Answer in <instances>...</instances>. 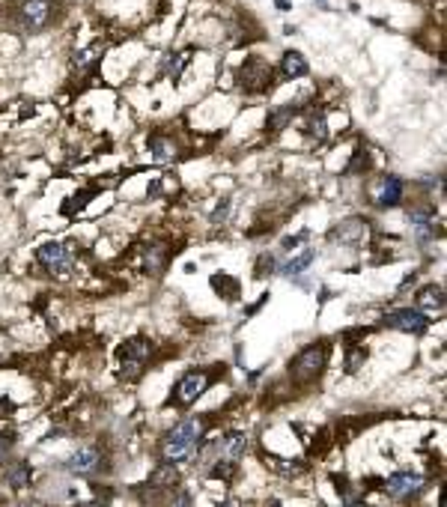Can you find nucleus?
<instances>
[{"label": "nucleus", "instance_id": "nucleus-1", "mask_svg": "<svg viewBox=\"0 0 447 507\" xmlns=\"http://www.w3.org/2000/svg\"><path fill=\"white\" fill-rule=\"evenodd\" d=\"M203 433H206V418L191 415V418L179 421V424L164 436L161 454H164L167 463H179V459H185V457L194 454L197 445L203 442Z\"/></svg>", "mask_w": 447, "mask_h": 507}, {"label": "nucleus", "instance_id": "nucleus-2", "mask_svg": "<svg viewBox=\"0 0 447 507\" xmlns=\"http://www.w3.org/2000/svg\"><path fill=\"white\" fill-rule=\"evenodd\" d=\"M325 361H328V346L313 343V346L301 350L296 358L289 361V376L296 382H310V379H316L319 373L325 370Z\"/></svg>", "mask_w": 447, "mask_h": 507}, {"label": "nucleus", "instance_id": "nucleus-3", "mask_svg": "<svg viewBox=\"0 0 447 507\" xmlns=\"http://www.w3.org/2000/svg\"><path fill=\"white\" fill-rule=\"evenodd\" d=\"M149 352H152V343L146 341V337H135V341H129L120 350V367H122V376H126L129 382L137 379L140 373L146 370Z\"/></svg>", "mask_w": 447, "mask_h": 507}, {"label": "nucleus", "instance_id": "nucleus-4", "mask_svg": "<svg viewBox=\"0 0 447 507\" xmlns=\"http://www.w3.org/2000/svg\"><path fill=\"white\" fill-rule=\"evenodd\" d=\"M209 382H212V373H206V370H188L185 376L173 385L170 403H176V406H191V403H197L200 394L209 388Z\"/></svg>", "mask_w": 447, "mask_h": 507}, {"label": "nucleus", "instance_id": "nucleus-5", "mask_svg": "<svg viewBox=\"0 0 447 507\" xmlns=\"http://www.w3.org/2000/svg\"><path fill=\"white\" fill-rule=\"evenodd\" d=\"M272 81H274V69L260 57L245 60V66L239 69V87L245 93H265L272 90Z\"/></svg>", "mask_w": 447, "mask_h": 507}, {"label": "nucleus", "instance_id": "nucleus-6", "mask_svg": "<svg viewBox=\"0 0 447 507\" xmlns=\"http://www.w3.org/2000/svg\"><path fill=\"white\" fill-rule=\"evenodd\" d=\"M54 12H57V3L54 0H27L21 6V24L24 30H45L51 21H54Z\"/></svg>", "mask_w": 447, "mask_h": 507}, {"label": "nucleus", "instance_id": "nucleus-7", "mask_svg": "<svg viewBox=\"0 0 447 507\" xmlns=\"http://www.w3.org/2000/svg\"><path fill=\"white\" fill-rule=\"evenodd\" d=\"M426 490V481L421 475H412V472H397L385 481V492L391 499H415Z\"/></svg>", "mask_w": 447, "mask_h": 507}, {"label": "nucleus", "instance_id": "nucleus-8", "mask_svg": "<svg viewBox=\"0 0 447 507\" xmlns=\"http://www.w3.org/2000/svg\"><path fill=\"white\" fill-rule=\"evenodd\" d=\"M36 260H39L51 275H69V269H72V257L60 242H45V245L36 251Z\"/></svg>", "mask_w": 447, "mask_h": 507}, {"label": "nucleus", "instance_id": "nucleus-9", "mask_svg": "<svg viewBox=\"0 0 447 507\" xmlns=\"http://www.w3.org/2000/svg\"><path fill=\"white\" fill-rule=\"evenodd\" d=\"M385 325H388V328H397V332H406V334H424L426 325H430V319H426L421 311L403 307V311L385 314Z\"/></svg>", "mask_w": 447, "mask_h": 507}, {"label": "nucleus", "instance_id": "nucleus-10", "mask_svg": "<svg viewBox=\"0 0 447 507\" xmlns=\"http://www.w3.org/2000/svg\"><path fill=\"white\" fill-rule=\"evenodd\" d=\"M102 468V454L96 448H81L78 454L69 459V472L72 475H96Z\"/></svg>", "mask_w": 447, "mask_h": 507}, {"label": "nucleus", "instance_id": "nucleus-11", "mask_svg": "<svg viewBox=\"0 0 447 507\" xmlns=\"http://www.w3.org/2000/svg\"><path fill=\"white\" fill-rule=\"evenodd\" d=\"M417 307L421 311H430V314H441L444 311V289L441 287H424L421 293H417Z\"/></svg>", "mask_w": 447, "mask_h": 507}, {"label": "nucleus", "instance_id": "nucleus-12", "mask_svg": "<svg viewBox=\"0 0 447 507\" xmlns=\"http://www.w3.org/2000/svg\"><path fill=\"white\" fill-rule=\"evenodd\" d=\"M149 484L155 486V490H176V486H179V472L173 468V463H161L155 472L149 475Z\"/></svg>", "mask_w": 447, "mask_h": 507}, {"label": "nucleus", "instance_id": "nucleus-13", "mask_svg": "<svg viewBox=\"0 0 447 507\" xmlns=\"http://www.w3.org/2000/svg\"><path fill=\"white\" fill-rule=\"evenodd\" d=\"M367 236V221L361 218H352V221H343L340 227L334 230V239H340L343 245H352V242H361Z\"/></svg>", "mask_w": 447, "mask_h": 507}, {"label": "nucleus", "instance_id": "nucleus-14", "mask_svg": "<svg viewBox=\"0 0 447 507\" xmlns=\"http://www.w3.org/2000/svg\"><path fill=\"white\" fill-rule=\"evenodd\" d=\"M280 75L287 81L304 78V75H307V60H304L298 51H287V54H283V60H280Z\"/></svg>", "mask_w": 447, "mask_h": 507}, {"label": "nucleus", "instance_id": "nucleus-15", "mask_svg": "<svg viewBox=\"0 0 447 507\" xmlns=\"http://www.w3.org/2000/svg\"><path fill=\"white\" fill-rule=\"evenodd\" d=\"M403 200V182L397 180V176H385V185H382V194H379V206L388 209V206H397Z\"/></svg>", "mask_w": 447, "mask_h": 507}, {"label": "nucleus", "instance_id": "nucleus-16", "mask_svg": "<svg viewBox=\"0 0 447 507\" xmlns=\"http://www.w3.org/2000/svg\"><path fill=\"white\" fill-rule=\"evenodd\" d=\"M164 266H167V251L161 248V245H152V248H146L144 269L149 271V275H161V271H164Z\"/></svg>", "mask_w": 447, "mask_h": 507}, {"label": "nucleus", "instance_id": "nucleus-17", "mask_svg": "<svg viewBox=\"0 0 447 507\" xmlns=\"http://www.w3.org/2000/svg\"><path fill=\"white\" fill-rule=\"evenodd\" d=\"M30 475L33 472H30V466L27 463H12L6 468V481L12 484V490H24V486L30 484Z\"/></svg>", "mask_w": 447, "mask_h": 507}, {"label": "nucleus", "instance_id": "nucleus-18", "mask_svg": "<svg viewBox=\"0 0 447 507\" xmlns=\"http://www.w3.org/2000/svg\"><path fill=\"white\" fill-rule=\"evenodd\" d=\"M296 114H298V105H292V102H289V105L272 111V114H269V123H265V126H269L272 131H280V128H287V123H289V119L296 117Z\"/></svg>", "mask_w": 447, "mask_h": 507}, {"label": "nucleus", "instance_id": "nucleus-19", "mask_svg": "<svg viewBox=\"0 0 447 507\" xmlns=\"http://www.w3.org/2000/svg\"><path fill=\"white\" fill-rule=\"evenodd\" d=\"M313 257H316V251H313V248H307L304 254H298V257H292V260L287 262V266H283V271H287V275H301V271H304V269H307L310 262H313Z\"/></svg>", "mask_w": 447, "mask_h": 507}, {"label": "nucleus", "instance_id": "nucleus-20", "mask_svg": "<svg viewBox=\"0 0 447 507\" xmlns=\"http://www.w3.org/2000/svg\"><path fill=\"white\" fill-rule=\"evenodd\" d=\"M212 287L218 289V293H224V298H236L239 296V280L227 278V275H215L212 278Z\"/></svg>", "mask_w": 447, "mask_h": 507}, {"label": "nucleus", "instance_id": "nucleus-21", "mask_svg": "<svg viewBox=\"0 0 447 507\" xmlns=\"http://www.w3.org/2000/svg\"><path fill=\"white\" fill-rule=\"evenodd\" d=\"M149 146H152V153H155V158H158V162H167V158H173V153H176V146L170 144V140L158 137V135L149 140Z\"/></svg>", "mask_w": 447, "mask_h": 507}, {"label": "nucleus", "instance_id": "nucleus-22", "mask_svg": "<svg viewBox=\"0 0 447 507\" xmlns=\"http://www.w3.org/2000/svg\"><path fill=\"white\" fill-rule=\"evenodd\" d=\"M99 54H102V42L90 45V48H84L81 54H75V66H78V69H87V66H93V63L99 60Z\"/></svg>", "mask_w": 447, "mask_h": 507}, {"label": "nucleus", "instance_id": "nucleus-23", "mask_svg": "<svg viewBox=\"0 0 447 507\" xmlns=\"http://www.w3.org/2000/svg\"><path fill=\"white\" fill-rule=\"evenodd\" d=\"M307 131L316 140H325V135H328V126H325V114H319V117H310V123H307Z\"/></svg>", "mask_w": 447, "mask_h": 507}, {"label": "nucleus", "instance_id": "nucleus-24", "mask_svg": "<svg viewBox=\"0 0 447 507\" xmlns=\"http://www.w3.org/2000/svg\"><path fill=\"white\" fill-rule=\"evenodd\" d=\"M364 167H367V149L361 146L358 153H355V162H352V164L346 167V173H361V171H364Z\"/></svg>", "mask_w": 447, "mask_h": 507}, {"label": "nucleus", "instance_id": "nucleus-25", "mask_svg": "<svg viewBox=\"0 0 447 507\" xmlns=\"http://www.w3.org/2000/svg\"><path fill=\"white\" fill-rule=\"evenodd\" d=\"M361 364H364V350H361V352H352V350H349V355H346V370L355 373Z\"/></svg>", "mask_w": 447, "mask_h": 507}, {"label": "nucleus", "instance_id": "nucleus-26", "mask_svg": "<svg viewBox=\"0 0 447 507\" xmlns=\"http://www.w3.org/2000/svg\"><path fill=\"white\" fill-rule=\"evenodd\" d=\"M12 445H15V436H6V433H0V463L6 459V454L12 450Z\"/></svg>", "mask_w": 447, "mask_h": 507}, {"label": "nucleus", "instance_id": "nucleus-27", "mask_svg": "<svg viewBox=\"0 0 447 507\" xmlns=\"http://www.w3.org/2000/svg\"><path fill=\"white\" fill-rule=\"evenodd\" d=\"M272 266H274V260H272V257H263L260 262H256V278L272 275Z\"/></svg>", "mask_w": 447, "mask_h": 507}, {"label": "nucleus", "instance_id": "nucleus-28", "mask_svg": "<svg viewBox=\"0 0 447 507\" xmlns=\"http://www.w3.org/2000/svg\"><path fill=\"white\" fill-rule=\"evenodd\" d=\"M12 409H15L12 403H9L6 397H0V418H6V415H9V412H12Z\"/></svg>", "mask_w": 447, "mask_h": 507}]
</instances>
